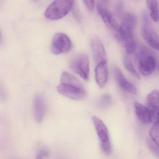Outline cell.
<instances>
[{"label": "cell", "mask_w": 159, "mask_h": 159, "mask_svg": "<svg viewBox=\"0 0 159 159\" xmlns=\"http://www.w3.org/2000/svg\"><path fill=\"white\" fill-rule=\"evenodd\" d=\"M75 0H55L46 9L45 17L49 20H57L66 16L73 8Z\"/></svg>", "instance_id": "obj_2"}, {"label": "cell", "mask_w": 159, "mask_h": 159, "mask_svg": "<svg viewBox=\"0 0 159 159\" xmlns=\"http://www.w3.org/2000/svg\"><path fill=\"white\" fill-rule=\"evenodd\" d=\"M147 105L151 114L159 112V91L157 90L151 91L147 97Z\"/></svg>", "instance_id": "obj_14"}, {"label": "cell", "mask_w": 159, "mask_h": 159, "mask_svg": "<svg viewBox=\"0 0 159 159\" xmlns=\"http://www.w3.org/2000/svg\"><path fill=\"white\" fill-rule=\"evenodd\" d=\"M91 47L93 59L96 64L103 62L107 61V56L105 49L99 37L94 36L93 38Z\"/></svg>", "instance_id": "obj_9"}, {"label": "cell", "mask_w": 159, "mask_h": 159, "mask_svg": "<svg viewBox=\"0 0 159 159\" xmlns=\"http://www.w3.org/2000/svg\"><path fill=\"white\" fill-rule=\"evenodd\" d=\"M48 156L49 152L48 149L44 146H40L37 149L36 159L47 158Z\"/></svg>", "instance_id": "obj_20"}, {"label": "cell", "mask_w": 159, "mask_h": 159, "mask_svg": "<svg viewBox=\"0 0 159 159\" xmlns=\"http://www.w3.org/2000/svg\"><path fill=\"white\" fill-rule=\"evenodd\" d=\"M114 72L117 83L121 89L131 94H136L137 89L136 87L125 78L122 72L118 67L115 66L114 67Z\"/></svg>", "instance_id": "obj_10"}, {"label": "cell", "mask_w": 159, "mask_h": 159, "mask_svg": "<svg viewBox=\"0 0 159 159\" xmlns=\"http://www.w3.org/2000/svg\"><path fill=\"white\" fill-rule=\"evenodd\" d=\"M33 112L36 122H42L45 115L46 104L43 97L40 94L36 95L34 100Z\"/></svg>", "instance_id": "obj_11"}, {"label": "cell", "mask_w": 159, "mask_h": 159, "mask_svg": "<svg viewBox=\"0 0 159 159\" xmlns=\"http://www.w3.org/2000/svg\"><path fill=\"white\" fill-rule=\"evenodd\" d=\"M57 90L61 95L75 101L82 100L86 96V91L79 79L67 72L61 74Z\"/></svg>", "instance_id": "obj_1"}, {"label": "cell", "mask_w": 159, "mask_h": 159, "mask_svg": "<svg viewBox=\"0 0 159 159\" xmlns=\"http://www.w3.org/2000/svg\"><path fill=\"white\" fill-rule=\"evenodd\" d=\"M71 70L86 81L89 76V61L84 53H78L74 56L70 62Z\"/></svg>", "instance_id": "obj_3"}, {"label": "cell", "mask_w": 159, "mask_h": 159, "mask_svg": "<svg viewBox=\"0 0 159 159\" xmlns=\"http://www.w3.org/2000/svg\"><path fill=\"white\" fill-rule=\"evenodd\" d=\"M123 64L126 70L133 76L137 79H140L141 77L134 66L133 63L130 58L126 55L124 56L123 59Z\"/></svg>", "instance_id": "obj_17"}, {"label": "cell", "mask_w": 159, "mask_h": 159, "mask_svg": "<svg viewBox=\"0 0 159 159\" xmlns=\"http://www.w3.org/2000/svg\"><path fill=\"white\" fill-rule=\"evenodd\" d=\"M137 24L136 16L132 13H127L122 19L121 22V29L133 31Z\"/></svg>", "instance_id": "obj_15"}, {"label": "cell", "mask_w": 159, "mask_h": 159, "mask_svg": "<svg viewBox=\"0 0 159 159\" xmlns=\"http://www.w3.org/2000/svg\"><path fill=\"white\" fill-rule=\"evenodd\" d=\"M137 58L139 71L143 75L145 76L149 75L155 71L156 60L151 52L143 49L140 51Z\"/></svg>", "instance_id": "obj_5"}, {"label": "cell", "mask_w": 159, "mask_h": 159, "mask_svg": "<svg viewBox=\"0 0 159 159\" xmlns=\"http://www.w3.org/2000/svg\"><path fill=\"white\" fill-rule=\"evenodd\" d=\"M95 77L97 85L100 87H103L108 80L107 61L103 62L97 64L95 69Z\"/></svg>", "instance_id": "obj_12"}, {"label": "cell", "mask_w": 159, "mask_h": 159, "mask_svg": "<svg viewBox=\"0 0 159 159\" xmlns=\"http://www.w3.org/2000/svg\"><path fill=\"white\" fill-rule=\"evenodd\" d=\"M32 1L34 2H37V1H38V0H32Z\"/></svg>", "instance_id": "obj_23"}, {"label": "cell", "mask_w": 159, "mask_h": 159, "mask_svg": "<svg viewBox=\"0 0 159 159\" xmlns=\"http://www.w3.org/2000/svg\"><path fill=\"white\" fill-rule=\"evenodd\" d=\"M97 10L98 14L107 26L115 33L116 36L120 30V25L117 23L111 13L101 4H97Z\"/></svg>", "instance_id": "obj_8"}, {"label": "cell", "mask_w": 159, "mask_h": 159, "mask_svg": "<svg viewBox=\"0 0 159 159\" xmlns=\"http://www.w3.org/2000/svg\"><path fill=\"white\" fill-rule=\"evenodd\" d=\"M148 7L150 10V16L155 22L159 21V6L157 0H147Z\"/></svg>", "instance_id": "obj_16"}, {"label": "cell", "mask_w": 159, "mask_h": 159, "mask_svg": "<svg viewBox=\"0 0 159 159\" xmlns=\"http://www.w3.org/2000/svg\"><path fill=\"white\" fill-rule=\"evenodd\" d=\"M71 41L65 34L57 33L53 36L51 43V50L55 55L67 53L71 50Z\"/></svg>", "instance_id": "obj_6"}, {"label": "cell", "mask_w": 159, "mask_h": 159, "mask_svg": "<svg viewBox=\"0 0 159 159\" xmlns=\"http://www.w3.org/2000/svg\"><path fill=\"white\" fill-rule=\"evenodd\" d=\"M149 135L154 143L159 148V123H155L149 131Z\"/></svg>", "instance_id": "obj_19"}, {"label": "cell", "mask_w": 159, "mask_h": 159, "mask_svg": "<svg viewBox=\"0 0 159 159\" xmlns=\"http://www.w3.org/2000/svg\"><path fill=\"white\" fill-rule=\"evenodd\" d=\"M92 120L100 140L103 152L107 155H109L111 152L112 147L109 132L106 126L100 118L95 116L92 117Z\"/></svg>", "instance_id": "obj_4"}, {"label": "cell", "mask_w": 159, "mask_h": 159, "mask_svg": "<svg viewBox=\"0 0 159 159\" xmlns=\"http://www.w3.org/2000/svg\"><path fill=\"white\" fill-rule=\"evenodd\" d=\"M122 9H123V7H122V4L121 3H119L116 7V14L118 15H120V14L121 15V13L122 12Z\"/></svg>", "instance_id": "obj_22"}, {"label": "cell", "mask_w": 159, "mask_h": 159, "mask_svg": "<svg viewBox=\"0 0 159 159\" xmlns=\"http://www.w3.org/2000/svg\"><path fill=\"white\" fill-rule=\"evenodd\" d=\"M134 110L137 118L143 124H149L151 121V113L147 106L139 102L134 104Z\"/></svg>", "instance_id": "obj_13"}, {"label": "cell", "mask_w": 159, "mask_h": 159, "mask_svg": "<svg viewBox=\"0 0 159 159\" xmlns=\"http://www.w3.org/2000/svg\"><path fill=\"white\" fill-rule=\"evenodd\" d=\"M112 103V98L109 94H104L101 96L98 101V106L102 109H106L111 106Z\"/></svg>", "instance_id": "obj_18"}, {"label": "cell", "mask_w": 159, "mask_h": 159, "mask_svg": "<svg viewBox=\"0 0 159 159\" xmlns=\"http://www.w3.org/2000/svg\"><path fill=\"white\" fill-rule=\"evenodd\" d=\"M87 8L89 10L94 9L95 0H83Z\"/></svg>", "instance_id": "obj_21"}, {"label": "cell", "mask_w": 159, "mask_h": 159, "mask_svg": "<svg viewBox=\"0 0 159 159\" xmlns=\"http://www.w3.org/2000/svg\"><path fill=\"white\" fill-rule=\"evenodd\" d=\"M142 27V34L147 44L151 48L159 51V36L151 27L145 16Z\"/></svg>", "instance_id": "obj_7"}, {"label": "cell", "mask_w": 159, "mask_h": 159, "mask_svg": "<svg viewBox=\"0 0 159 159\" xmlns=\"http://www.w3.org/2000/svg\"><path fill=\"white\" fill-rule=\"evenodd\" d=\"M0 36H1V32H0Z\"/></svg>", "instance_id": "obj_25"}, {"label": "cell", "mask_w": 159, "mask_h": 159, "mask_svg": "<svg viewBox=\"0 0 159 159\" xmlns=\"http://www.w3.org/2000/svg\"><path fill=\"white\" fill-rule=\"evenodd\" d=\"M102 1H104V2H105V1H107V0H102Z\"/></svg>", "instance_id": "obj_24"}]
</instances>
